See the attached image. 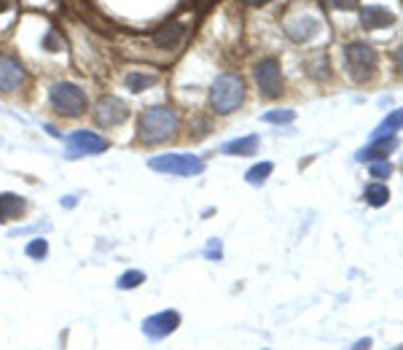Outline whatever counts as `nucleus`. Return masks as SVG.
<instances>
[{"instance_id":"nucleus-1","label":"nucleus","mask_w":403,"mask_h":350,"mask_svg":"<svg viewBox=\"0 0 403 350\" xmlns=\"http://www.w3.org/2000/svg\"><path fill=\"white\" fill-rule=\"evenodd\" d=\"M180 127V116L175 108H167V106H153L146 108L140 113V122H137V132H140V140L143 143H165L169 137H175Z\"/></svg>"},{"instance_id":"nucleus-2","label":"nucleus","mask_w":403,"mask_h":350,"mask_svg":"<svg viewBox=\"0 0 403 350\" xmlns=\"http://www.w3.org/2000/svg\"><path fill=\"white\" fill-rule=\"evenodd\" d=\"M210 103L215 108V113H234L245 103V81L234 73H224L215 78L212 89H210Z\"/></svg>"},{"instance_id":"nucleus-3","label":"nucleus","mask_w":403,"mask_h":350,"mask_svg":"<svg viewBox=\"0 0 403 350\" xmlns=\"http://www.w3.org/2000/svg\"><path fill=\"white\" fill-rule=\"evenodd\" d=\"M344 62L347 73L355 84H369L376 76V49L363 41H352L344 46Z\"/></svg>"},{"instance_id":"nucleus-4","label":"nucleus","mask_w":403,"mask_h":350,"mask_svg":"<svg viewBox=\"0 0 403 350\" xmlns=\"http://www.w3.org/2000/svg\"><path fill=\"white\" fill-rule=\"evenodd\" d=\"M49 100H51V108L62 116H73L75 119L87 111V92L78 84H70V81H57L49 89Z\"/></svg>"},{"instance_id":"nucleus-5","label":"nucleus","mask_w":403,"mask_h":350,"mask_svg":"<svg viewBox=\"0 0 403 350\" xmlns=\"http://www.w3.org/2000/svg\"><path fill=\"white\" fill-rule=\"evenodd\" d=\"M151 170H159V173H169V175H199L205 170V162L194 156V154H159L148 162Z\"/></svg>"},{"instance_id":"nucleus-6","label":"nucleus","mask_w":403,"mask_h":350,"mask_svg":"<svg viewBox=\"0 0 403 350\" xmlns=\"http://www.w3.org/2000/svg\"><path fill=\"white\" fill-rule=\"evenodd\" d=\"M68 146V159H78V156H94V154H103L108 149V140L97 132H87V130H75L73 135H68L65 140Z\"/></svg>"},{"instance_id":"nucleus-7","label":"nucleus","mask_w":403,"mask_h":350,"mask_svg":"<svg viewBox=\"0 0 403 350\" xmlns=\"http://www.w3.org/2000/svg\"><path fill=\"white\" fill-rule=\"evenodd\" d=\"M253 76L264 97H277L283 92V70H280V62L274 60V57L255 62Z\"/></svg>"},{"instance_id":"nucleus-8","label":"nucleus","mask_w":403,"mask_h":350,"mask_svg":"<svg viewBox=\"0 0 403 350\" xmlns=\"http://www.w3.org/2000/svg\"><path fill=\"white\" fill-rule=\"evenodd\" d=\"M91 116H94V122L100 124V127L110 130V127H119V124H124L129 119V108H127V103L121 97L108 94V97H100V103L94 106Z\"/></svg>"},{"instance_id":"nucleus-9","label":"nucleus","mask_w":403,"mask_h":350,"mask_svg":"<svg viewBox=\"0 0 403 350\" xmlns=\"http://www.w3.org/2000/svg\"><path fill=\"white\" fill-rule=\"evenodd\" d=\"M178 326H180V313H175V310H162V313H156V315L143 320V335L156 342V339L169 337Z\"/></svg>"},{"instance_id":"nucleus-10","label":"nucleus","mask_w":403,"mask_h":350,"mask_svg":"<svg viewBox=\"0 0 403 350\" xmlns=\"http://www.w3.org/2000/svg\"><path fill=\"white\" fill-rule=\"evenodd\" d=\"M25 84V68L14 57H0V92H16Z\"/></svg>"},{"instance_id":"nucleus-11","label":"nucleus","mask_w":403,"mask_h":350,"mask_svg":"<svg viewBox=\"0 0 403 350\" xmlns=\"http://www.w3.org/2000/svg\"><path fill=\"white\" fill-rule=\"evenodd\" d=\"M285 32H288L290 41L307 44V41H312L314 35L320 32V25H317L314 16H296V19H290V22L285 25Z\"/></svg>"},{"instance_id":"nucleus-12","label":"nucleus","mask_w":403,"mask_h":350,"mask_svg":"<svg viewBox=\"0 0 403 350\" xmlns=\"http://www.w3.org/2000/svg\"><path fill=\"white\" fill-rule=\"evenodd\" d=\"M398 149V137L390 135V137H373L371 146H366L363 151H358V162H385L388 154H392Z\"/></svg>"},{"instance_id":"nucleus-13","label":"nucleus","mask_w":403,"mask_h":350,"mask_svg":"<svg viewBox=\"0 0 403 350\" xmlns=\"http://www.w3.org/2000/svg\"><path fill=\"white\" fill-rule=\"evenodd\" d=\"M360 22H363L366 30H379V27H392L395 16L390 14L385 6H366L360 11Z\"/></svg>"},{"instance_id":"nucleus-14","label":"nucleus","mask_w":403,"mask_h":350,"mask_svg":"<svg viewBox=\"0 0 403 350\" xmlns=\"http://www.w3.org/2000/svg\"><path fill=\"white\" fill-rule=\"evenodd\" d=\"M183 25L180 22H167L162 25L159 30L153 32V44L159 46V49H172V46H178V41L183 38Z\"/></svg>"},{"instance_id":"nucleus-15","label":"nucleus","mask_w":403,"mask_h":350,"mask_svg":"<svg viewBox=\"0 0 403 350\" xmlns=\"http://www.w3.org/2000/svg\"><path fill=\"white\" fill-rule=\"evenodd\" d=\"M25 208H27L25 197H19V194H14V192H6V194H0V221H11V218H19V215L25 213Z\"/></svg>"},{"instance_id":"nucleus-16","label":"nucleus","mask_w":403,"mask_h":350,"mask_svg":"<svg viewBox=\"0 0 403 350\" xmlns=\"http://www.w3.org/2000/svg\"><path fill=\"white\" fill-rule=\"evenodd\" d=\"M221 151L229 154V156H253L258 151V135H245L231 140V143H224Z\"/></svg>"},{"instance_id":"nucleus-17","label":"nucleus","mask_w":403,"mask_h":350,"mask_svg":"<svg viewBox=\"0 0 403 350\" xmlns=\"http://www.w3.org/2000/svg\"><path fill=\"white\" fill-rule=\"evenodd\" d=\"M398 130H403V108H398V111H390L388 119L376 127L373 137H390V135H395Z\"/></svg>"},{"instance_id":"nucleus-18","label":"nucleus","mask_w":403,"mask_h":350,"mask_svg":"<svg viewBox=\"0 0 403 350\" xmlns=\"http://www.w3.org/2000/svg\"><path fill=\"white\" fill-rule=\"evenodd\" d=\"M390 199V189L385 183H371L369 189H366V202L371 205V208H382V205H388Z\"/></svg>"},{"instance_id":"nucleus-19","label":"nucleus","mask_w":403,"mask_h":350,"mask_svg":"<svg viewBox=\"0 0 403 350\" xmlns=\"http://www.w3.org/2000/svg\"><path fill=\"white\" fill-rule=\"evenodd\" d=\"M156 84V76H151V73H140V70H132L129 76H127V87L132 92H146L148 87Z\"/></svg>"},{"instance_id":"nucleus-20","label":"nucleus","mask_w":403,"mask_h":350,"mask_svg":"<svg viewBox=\"0 0 403 350\" xmlns=\"http://www.w3.org/2000/svg\"><path fill=\"white\" fill-rule=\"evenodd\" d=\"M271 170H274V165H271V162H261V165H255V168L248 170L245 181L253 183V186H261V183H264L269 175H271Z\"/></svg>"},{"instance_id":"nucleus-21","label":"nucleus","mask_w":403,"mask_h":350,"mask_svg":"<svg viewBox=\"0 0 403 350\" xmlns=\"http://www.w3.org/2000/svg\"><path fill=\"white\" fill-rule=\"evenodd\" d=\"M140 283H146V273H140V270H129V273H124L116 280V286L121 291H129V289H137Z\"/></svg>"},{"instance_id":"nucleus-22","label":"nucleus","mask_w":403,"mask_h":350,"mask_svg":"<svg viewBox=\"0 0 403 350\" xmlns=\"http://www.w3.org/2000/svg\"><path fill=\"white\" fill-rule=\"evenodd\" d=\"M296 119V111H290V108H283V111H269L264 113V122L269 124H290Z\"/></svg>"},{"instance_id":"nucleus-23","label":"nucleus","mask_w":403,"mask_h":350,"mask_svg":"<svg viewBox=\"0 0 403 350\" xmlns=\"http://www.w3.org/2000/svg\"><path fill=\"white\" fill-rule=\"evenodd\" d=\"M25 254H27L30 259H46V254H49V243H46L44 237H35V240L27 243Z\"/></svg>"},{"instance_id":"nucleus-24","label":"nucleus","mask_w":403,"mask_h":350,"mask_svg":"<svg viewBox=\"0 0 403 350\" xmlns=\"http://www.w3.org/2000/svg\"><path fill=\"white\" fill-rule=\"evenodd\" d=\"M390 173H392V165H390L388 159H385V162H371V175H373V178H379V181H382V178H388Z\"/></svg>"},{"instance_id":"nucleus-25","label":"nucleus","mask_w":403,"mask_h":350,"mask_svg":"<svg viewBox=\"0 0 403 350\" xmlns=\"http://www.w3.org/2000/svg\"><path fill=\"white\" fill-rule=\"evenodd\" d=\"M44 46H46V49H49V51H60V49H62V46H65V44H62V41H60V35H57V32L51 30V32H49V35H46V38H44Z\"/></svg>"},{"instance_id":"nucleus-26","label":"nucleus","mask_w":403,"mask_h":350,"mask_svg":"<svg viewBox=\"0 0 403 350\" xmlns=\"http://www.w3.org/2000/svg\"><path fill=\"white\" fill-rule=\"evenodd\" d=\"M205 256H207V259H221V256H224V251H221V240H210V245L205 248Z\"/></svg>"},{"instance_id":"nucleus-27","label":"nucleus","mask_w":403,"mask_h":350,"mask_svg":"<svg viewBox=\"0 0 403 350\" xmlns=\"http://www.w3.org/2000/svg\"><path fill=\"white\" fill-rule=\"evenodd\" d=\"M369 348H371V339L366 337V339H358V342H355V348H352V350H369Z\"/></svg>"},{"instance_id":"nucleus-28","label":"nucleus","mask_w":403,"mask_h":350,"mask_svg":"<svg viewBox=\"0 0 403 350\" xmlns=\"http://www.w3.org/2000/svg\"><path fill=\"white\" fill-rule=\"evenodd\" d=\"M395 62H398V70H401V76H403V46L398 49V54H395Z\"/></svg>"},{"instance_id":"nucleus-29","label":"nucleus","mask_w":403,"mask_h":350,"mask_svg":"<svg viewBox=\"0 0 403 350\" xmlns=\"http://www.w3.org/2000/svg\"><path fill=\"white\" fill-rule=\"evenodd\" d=\"M242 3H248V6H267L269 0H242Z\"/></svg>"},{"instance_id":"nucleus-30","label":"nucleus","mask_w":403,"mask_h":350,"mask_svg":"<svg viewBox=\"0 0 403 350\" xmlns=\"http://www.w3.org/2000/svg\"><path fill=\"white\" fill-rule=\"evenodd\" d=\"M8 8H11V0H0V14L8 11Z\"/></svg>"},{"instance_id":"nucleus-31","label":"nucleus","mask_w":403,"mask_h":350,"mask_svg":"<svg viewBox=\"0 0 403 350\" xmlns=\"http://www.w3.org/2000/svg\"><path fill=\"white\" fill-rule=\"evenodd\" d=\"M75 202H78V199H75V197H68V199H62V205H65V208H73Z\"/></svg>"},{"instance_id":"nucleus-32","label":"nucleus","mask_w":403,"mask_h":350,"mask_svg":"<svg viewBox=\"0 0 403 350\" xmlns=\"http://www.w3.org/2000/svg\"><path fill=\"white\" fill-rule=\"evenodd\" d=\"M75 3H87V0H75ZM87 6H89V3H87Z\"/></svg>"},{"instance_id":"nucleus-33","label":"nucleus","mask_w":403,"mask_h":350,"mask_svg":"<svg viewBox=\"0 0 403 350\" xmlns=\"http://www.w3.org/2000/svg\"><path fill=\"white\" fill-rule=\"evenodd\" d=\"M401 350H403V348H401Z\"/></svg>"}]
</instances>
